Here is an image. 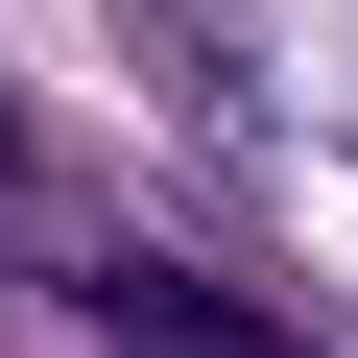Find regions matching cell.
I'll list each match as a JSON object with an SVG mask.
<instances>
[{
  "instance_id": "obj_1",
  "label": "cell",
  "mask_w": 358,
  "mask_h": 358,
  "mask_svg": "<svg viewBox=\"0 0 358 358\" xmlns=\"http://www.w3.org/2000/svg\"><path fill=\"white\" fill-rule=\"evenodd\" d=\"M96 358H310V334L239 310L215 263H96Z\"/></svg>"
},
{
  "instance_id": "obj_2",
  "label": "cell",
  "mask_w": 358,
  "mask_h": 358,
  "mask_svg": "<svg viewBox=\"0 0 358 358\" xmlns=\"http://www.w3.org/2000/svg\"><path fill=\"white\" fill-rule=\"evenodd\" d=\"M0 167H24V120H0Z\"/></svg>"
}]
</instances>
